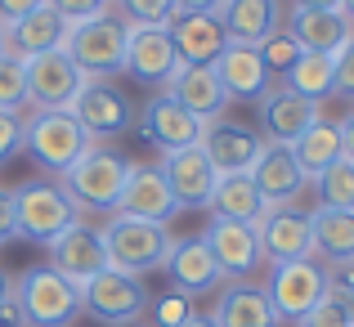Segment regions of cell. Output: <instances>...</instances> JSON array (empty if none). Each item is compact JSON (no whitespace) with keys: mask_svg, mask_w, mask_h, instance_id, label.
Wrapping results in <instances>:
<instances>
[{"mask_svg":"<svg viewBox=\"0 0 354 327\" xmlns=\"http://www.w3.org/2000/svg\"><path fill=\"white\" fill-rule=\"evenodd\" d=\"M104 247H108V269L130 274V278H144V274H153V269L166 265L175 238H171L166 224L113 216V220L104 224Z\"/></svg>","mask_w":354,"mask_h":327,"instance_id":"obj_1","label":"cell"},{"mask_svg":"<svg viewBox=\"0 0 354 327\" xmlns=\"http://www.w3.org/2000/svg\"><path fill=\"white\" fill-rule=\"evenodd\" d=\"M126 175H130V162L117 153V148L90 144L86 153L63 171V193H68L77 207L117 211V198H121V189H126Z\"/></svg>","mask_w":354,"mask_h":327,"instance_id":"obj_2","label":"cell"},{"mask_svg":"<svg viewBox=\"0 0 354 327\" xmlns=\"http://www.w3.org/2000/svg\"><path fill=\"white\" fill-rule=\"evenodd\" d=\"M14 301L23 310L27 327H68L81 310V287H72L63 274H54L50 265H36L27 274H18Z\"/></svg>","mask_w":354,"mask_h":327,"instance_id":"obj_3","label":"cell"},{"mask_svg":"<svg viewBox=\"0 0 354 327\" xmlns=\"http://www.w3.org/2000/svg\"><path fill=\"white\" fill-rule=\"evenodd\" d=\"M63 50L86 72V81H104L108 72H126V18L95 14L86 23H72Z\"/></svg>","mask_w":354,"mask_h":327,"instance_id":"obj_4","label":"cell"},{"mask_svg":"<svg viewBox=\"0 0 354 327\" xmlns=\"http://www.w3.org/2000/svg\"><path fill=\"white\" fill-rule=\"evenodd\" d=\"M95 139L81 130V121L72 112H32V121L23 126V148L45 166V171L63 175Z\"/></svg>","mask_w":354,"mask_h":327,"instance_id":"obj_5","label":"cell"},{"mask_svg":"<svg viewBox=\"0 0 354 327\" xmlns=\"http://www.w3.org/2000/svg\"><path fill=\"white\" fill-rule=\"evenodd\" d=\"M328 292H332L328 269H323L314 256L310 260H292V265H274V278H269V287H265L278 323H301Z\"/></svg>","mask_w":354,"mask_h":327,"instance_id":"obj_6","label":"cell"},{"mask_svg":"<svg viewBox=\"0 0 354 327\" xmlns=\"http://www.w3.org/2000/svg\"><path fill=\"white\" fill-rule=\"evenodd\" d=\"M18 211V238L27 242H54L68 224H77V202L63 193V184H23L14 189Z\"/></svg>","mask_w":354,"mask_h":327,"instance_id":"obj_7","label":"cell"},{"mask_svg":"<svg viewBox=\"0 0 354 327\" xmlns=\"http://www.w3.org/2000/svg\"><path fill=\"white\" fill-rule=\"evenodd\" d=\"M81 90H86V72L72 63L68 50L27 59V104L36 112H68Z\"/></svg>","mask_w":354,"mask_h":327,"instance_id":"obj_8","label":"cell"},{"mask_svg":"<svg viewBox=\"0 0 354 327\" xmlns=\"http://www.w3.org/2000/svg\"><path fill=\"white\" fill-rule=\"evenodd\" d=\"M81 310L95 314V319L113 323V327H126L135 319H144L148 310V287L130 274H117V269H104L95 274L86 287H81Z\"/></svg>","mask_w":354,"mask_h":327,"instance_id":"obj_9","label":"cell"},{"mask_svg":"<svg viewBox=\"0 0 354 327\" xmlns=\"http://www.w3.org/2000/svg\"><path fill=\"white\" fill-rule=\"evenodd\" d=\"M45 247H50V269H54V274H63L72 287H86L95 274H104V269H108L104 233L90 229L86 220L68 224V229H63L54 242H45Z\"/></svg>","mask_w":354,"mask_h":327,"instance_id":"obj_10","label":"cell"},{"mask_svg":"<svg viewBox=\"0 0 354 327\" xmlns=\"http://www.w3.org/2000/svg\"><path fill=\"white\" fill-rule=\"evenodd\" d=\"M175 211H180V202H175V193H171V184H166L162 166H135V162H130L126 189H121L113 216L148 220V224H171Z\"/></svg>","mask_w":354,"mask_h":327,"instance_id":"obj_11","label":"cell"},{"mask_svg":"<svg viewBox=\"0 0 354 327\" xmlns=\"http://www.w3.org/2000/svg\"><path fill=\"white\" fill-rule=\"evenodd\" d=\"M256 238H260V256H265L269 265H292V260L314 256L310 211H296V207L265 211V220L256 224Z\"/></svg>","mask_w":354,"mask_h":327,"instance_id":"obj_12","label":"cell"},{"mask_svg":"<svg viewBox=\"0 0 354 327\" xmlns=\"http://www.w3.org/2000/svg\"><path fill=\"white\" fill-rule=\"evenodd\" d=\"M68 112L81 121V130H86L95 144L99 139H113V135H126V130L135 126L130 99L121 95L117 86H108V81H86V90L77 95V104H72Z\"/></svg>","mask_w":354,"mask_h":327,"instance_id":"obj_13","label":"cell"},{"mask_svg":"<svg viewBox=\"0 0 354 327\" xmlns=\"http://www.w3.org/2000/svg\"><path fill=\"white\" fill-rule=\"evenodd\" d=\"M126 72L144 86H171L180 72V54L166 27H130L126 23Z\"/></svg>","mask_w":354,"mask_h":327,"instance_id":"obj_14","label":"cell"},{"mask_svg":"<svg viewBox=\"0 0 354 327\" xmlns=\"http://www.w3.org/2000/svg\"><path fill=\"white\" fill-rule=\"evenodd\" d=\"M247 175H251V184H256V193L265 198L269 211L292 207V202L301 198V189L310 184L301 175V166H296V157H292V148H287V144H265Z\"/></svg>","mask_w":354,"mask_h":327,"instance_id":"obj_15","label":"cell"},{"mask_svg":"<svg viewBox=\"0 0 354 327\" xmlns=\"http://www.w3.org/2000/svg\"><path fill=\"white\" fill-rule=\"evenodd\" d=\"M175 41V54H180V68H211L220 54L229 50V32L220 27L216 14H175L166 23Z\"/></svg>","mask_w":354,"mask_h":327,"instance_id":"obj_16","label":"cell"},{"mask_svg":"<svg viewBox=\"0 0 354 327\" xmlns=\"http://www.w3.org/2000/svg\"><path fill=\"white\" fill-rule=\"evenodd\" d=\"M216 256L220 274L225 278H251L265 256H260V238H256V224H238V220H211V229L202 233Z\"/></svg>","mask_w":354,"mask_h":327,"instance_id":"obj_17","label":"cell"},{"mask_svg":"<svg viewBox=\"0 0 354 327\" xmlns=\"http://www.w3.org/2000/svg\"><path fill=\"white\" fill-rule=\"evenodd\" d=\"M162 175H166V184H171L180 211L184 207H207L211 193H216V180H220L216 166H211V157L202 153V144L180 148V153H166L162 157Z\"/></svg>","mask_w":354,"mask_h":327,"instance_id":"obj_18","label":"cell"},{"mask_svg":"<svg viewBox=\"0 0 354 327\" xmlns=\"http://www.w3.org/2000/svg\"><path fill=\"white\" fill-rule=\"evenodd\" d=\"M144 135L153 139L162 153H180V148H193L202 144L207 135V121H198L189 108H180L171 95H157L153 104H144V117H139Z\"/></svg>","mask_w":354,"mask_h":327,"instance_id":"obj_19","label":"cell"},{"mask_svg":"<svg viewBox=\"0 0 354 327\" xmlns=\"http://www.w3.org/2000/svg\"><path fill=\"white\" fill-rule=\"evenodd\" d=\"M260 148H265V139L256 135L251 126H238V121H211L207 135H202V153L211 157V166H216V175H247L251 162L260 157Z\"/></svg>","mask_w":354,"mask_h":327,"instance_id":"obj_20","label":"cell"},{"mask_svg":"<svg viewBox=\"0 0 354 327\" xmlns=\"http://www.w3.org/2000/svg\"><path fill=\"white\" fill-rule=\"evenodd\" d=\"M166 274H171V287L184 296H202V292H216L220 283H225V274H220L216 256H211L207 238H175L171 256H166Z\"/></svg>","mask_w":354,"mask_h":327,"instance_id":"obj_21","label":"cell"},{"mask_svg":"<svg viewBox=\"0 0 354 327\" xmlns=\"http://www.w3.org/2000/svg\"><path fill=\"white\" fill-rule=\"evenodd\" d=\"M68 32H72L68 18L54 14L50 5H41V9H32L27 18H18V23L5 27V50L18 54V59L27 63V59H36V54L63 50V45H68Z\"/></svg>","mask_w":354,"mask_h":327,"instance_id":"obj_22","label":"cell"},{"mask_svg":"<svg viewBox=\"0 0 354 327\" xmlns=\"http://www.w3.org/2000/svg\"><path fill=\"white\" fill-rule=\"evenodd\" d=\"M287 32L296 36V45L305 54H328V59L354 41V23L341 9H292Z\"/></svg>","mask_w":354,"mask_h":327,"instance_id":"obj_23","label":"cell"},{"mask_svg":"<svg viewBox=\"0 0 354 327\" xmlns=\"http://www.w3.org/2000/svg\"><path fill=\"white\" fill-rule=\"evenodd\" d=\"M314 121H319V104L301 99L296 90H287V86L269 90V95L260 99V126H265L269 144H296Z\"/></svg>","mask_w":354,"mask_h":327,"instance_id":"obj_24","label":"cell"},{"mask_svg":"<svg viewBox=\"0 0 354 327\" xmlns=\"http://www.w3.org/2000/svg\"><path fill=\"white\" fill-rule=\"evenodd\" d=\"M166 95L180 108H189L198 121H207V126L220 121L225 108H229V95H225V86H220L216 68H180L171 77V86H166Z\"/></svg>","mask_w":354,"mask_h":327,"instance_id":"obj_25","label":"cell"},{"mask_svg":"<svg viewBox=\"0 0 354 327\" xmlns=\"http://www.w3.org/2000/svg\"><path fill=\"white\" fill-rule=\"evenodd\" d=\"M211 68H216V77H220V86H225L229 99H265L269 81H274L256 45H229Z\"/></svg>","mask_w":354,"mask_h":327,"instance_id":"obj_26","label":"cell"},{"mask_svg":"<svg viewBox=\"0 0 354 327\" xmlns=\"http://www.w3.org/2000/svg\"><path fill=\"white\" fill-rule=\"evenodd\" d=\"M216 18L229 32V45H260L278 32V0H220Z\"/></svg>","mask_w":354,"mask_h":327,"instance_id":"obj_27","label":"cell"},{"mask_svg":"<svg viewBox=\"0 0 354 327\" xmlns=\"http://www.w3.org/2000/svg\"><path fill=\"white\" fill-rule=\"evenodd\" d=\"M211 323L216 327H278V314H274V305H269L265 287L238 283V287H225V292H220V305H216V314H211Z\"/></svg>","mask_w":354,"mask_h":327,"instance_id":"obj_28","label":"cell"},{"mask_svg":"<svg viewBox=\"0 0 354 327\" xmlns=\"http://www.w3.org/2000/svg\"><path fill=\"white\" fill-rule=\"evenodd\" d=\"M207 207L216 211V220H238V224H260L269 211L256 184H251V175H220Z\"/></svg>","mask_w":354,"mask_h":327,"instance_id":"obj_29","label":"cell"},{"mask_svg":"<svg viewBox=\"0 0 354 327\" xmlns=\"http://www.w3.org/2000/svg\"><path fill=\"white\" fill-rule=\"evenodd\" d=\"M310 229H314V260H354V211H332V207H314L310 211Z\"/></svg>","mask_w":354,"mask_h":327,"instance_id":"obj_30","label":"cell"},{"mask_svg":"<svg viewBox=\"0 0 354 327\" xmlns=\"http://www.w3.org/2000/svg\"><path fill=\"white\" fill-rule=\"evenodd\" d=\"M287 148H292V157H296V166H301L305 180H319L332 162H341V130H337V121L319 117L296 144H287Z\"/></svg>","mask_w":354,"mask_h":327,"instance_id":"obj_31","label":"cell"},{"mask_svg":"<svg viewBox=\"0 0 354 327\" xmlns=\"http://www.w3.org/2000/svg\"><path fill=\"white\" fill-rule=\"evenodd\" d=\"M332 72H337V63L328 54H301L292 63V72L283 77V86L296 90L301 99H310V104H323L332 95Z\"/></svg>","mask_w":354,"mask_h":327,"instance_id":"obj_32","label":"cell"},{"mask_svg":"<svg viewBox=\"0 0 354 327\" xmlns=\"http://www.w3.org/2000/svg\"><path fill=\"white\" fill-rule=\"evenodd\" d=\"M319 207H332V211H354V162H332L328 171L319 175Z\"/></svg>","mask_w":354,"mask_h":327,"instance_id":"obj_33","label":"cell"},{"mask_svg":"<svg viewBox=\"0 0 354 327\" xmlns=\"http://www.w3.org/2000/svg\"><path fill=\"white\" fill-rule=\"evenodd\" d=\"M0 108H27V63L9 50H0Z\"/></svg>","mask_w":354,"mask_h":327,"instance_id":"obj_34","label":"cell"},{"mask_svg":"<svg viewBox=\"0 0 354 327\" xmlns=\"http://www.w3.org/2000/svg\"><path fill=\"white\" fill-rule=\"evenodd\" d=\"M256 50H260V59H265L269 77H274V72H283V77H287V72H292V63H296V59L305 54L301 45H296V36L287 32V27H278V32H269L265 41L256 45Z\"/></svg>","mask_w":354,"mask_h":327,"instance_id":"obj_35","label":"cell"},{"mask_svg":"<svg viewBox=\"0 0 354 327\" xmlns=\"http://www.w3.org/2000/svg\"><path fill=\"white\" fill-rule=\"evenodd\" d=\"M117 5H121V14H126L130 27H166L180 14L175 0H117Z\"/></svg>","mask_w":354,"mask_h":327,"instance_id":"obj_36","label":"cell"},{"mask_svg":"<svg viewBox=\"0 0 354 327\" xmlns=\"http://www.w3.org/2000/svg\"><path fill=\"white\" fill-rule=\"evenodd\" d=\"M148 314H153V319H148L153 327H184L198 310H193V296H184V292H175V287H171L166 296L148 301Z\"/></svg>","mask_w":354,"mask_h":327,"instance_id":"obj_37","label":"cell"},{"mask_svg":"<svg viewBox=\"0 0 354 327\" xmlns=\"http://www.w3.org/2000/svg\"><path fill=\"white\" fill-rule=\"evenodd\" d=\"M301 327H354V314H350V305H346V296H341V292H328L301 319Z\"/></svg>","mask_w":354,"mask_h":327,"instance_id":"obj_38","label":"cell"},{"mask_svg":"<svg viewBox=\"0 0 354 327\" xmlns=\"http://www.w3.org/2000/svg\"><path fill=\"white\" fill-rule=\"evenodd\" d=\"M23 126H27V121L18 117V112L0 108V166L14 162V157L23 153Z\"/></svg>","mask_w":354,"mask_h":327,"instance_id":"obj_39","label":"cell"},{"mask_svg":"<svg viewBox=\"0 0 354 327\" xmlns=\"http://www.w3.org/2000/svg\"><path fill=\"white\" fill-rule=\"evenodd\" d=\"M45 5H50L54 14H63L68 23H86V18H95V14H108L113 0H45Z\"/></svg>","mask_w":354,"mask_h":327,"instance_id":"obj_40","label":"cell"},{"mask_svg":"<svg viewBox=\"0 0 354 327\" xmlns=\"http://www.w3.org/2000/svg\"><path fill=\"white\" fill-rule=\"evenodd\" d=\"M332 63H337V72H332V95L354 99V41L341 54H332Z\"/></svg>","mask_w":354,"mask_h":327,"instance_id":"obj_41","label":"cell"},{"mask_svg":"<svg viewBox=\"0 0 354 327\" xmlns=\"http://www.w3.org/2000/svg\"><path fill=\"white\" fill-rule=\"evenodd\" d=\"M18 238V211H14V193L9 189H0V247L5 242H14Z\"/></svg>","mask_w":354,"mask_h":327,"instance_id":"obj_42","label":"cell"},{"mask_svg":"<svg viewBox=\"0 0 354 327\" xmlns=\"http://www.w3.org/2000/svg\"><path fill=\"white\" fill-rule=\"evenodd\" d=\"M45 0H0V23H18V18H27L32 9H41Z\"/></svg>","mask_w":354,"mask_h":327,"instance_id":"obj_43","label":"cell"},{"mask_svg":"<svg viewBox=\"0 0 354 327\" xmlns=\"http://www.w3.org/2000/svg\"><path fill=\"white\" fill-rule=\"evenodd\" d=\"M337 130H341V157H346V162H354V112L341 121Z\"/></svg>","mask_w":354,"mask_h":327,"instance_id":"obj_44","label":"cell"},{"mask_svg":"<svg viewBox=\"0 0 354 327\" xmlns=\"http://www.w3.org/2000/svg\"><path fill=\"white\" fill-rule=\"evenodd\" d=\"M180 5V14H216L220 0H175Z\"/></svg>","mask_w":354,"mask_h":327,"instance_id":"obj_45","label":"cell"},{"mask_svg":"<svg viewBox=\"0 0 354 327\" xmlns=\"http://www.w3.org/2000/svg\"><path fill=\"white\" fill-rule=\"evenodd\" d=\"M292 9H341V0H292Z\"/></svg>","mask_w":354,"mask_h":327,"instance_id":"obj_46","label":"cell"},{"mask_svg":"<svg viewBox=\"0 0 354 327\" xmlns=\"http://www.w3.org/2000/svg\"><path fill=\"white\" fill-rule=\"evenodd\" d=\"M9 296H14V283H9V278H5V274H0V305H5V301H9Z\"/></svg>","mask_w":354,"mask_h":327,"instance_id":"obj_47","label":"cell"},{"mask_svg":"<svg viewBox=\"0 0 354 327\" xmlns=\"http://www.w3.org/2000/svg\"><path fill=\"white\" fill-rule=\"evenodd\" d=\"M184 327H216V323H211V319H202V314H193V319L184 323Z\"/></svg>","mask_w":354,"mask_h":327,"instance_id":"obj_48","label":"cell"},{"mask_svg":"<svg viewBox=\"0 0 354 327\" xmlns=\"http://www.w3.org/2000/svg\"><path fill=\"white\" fill-rule=\"evenodd\" d=\"M341 14H346L350 23H354V0H341Z\"/></svg>","mask_w":354,"mask_h":327,"instance_id":"obj_49","label":"cell"},{"mask_svg":"<svg viewBox=\"0 0 354 327\" xmlns=\"http://www.w3.org/2000/svg\"><path fill=\"white\" fill-rule=\"evenodd\" d=\"M346 305H350V314H354V292H346Z\"/></svg>","mask_w":354,"mask_h":327,"instance_id":"obj_50","label":"cell"},{"mask_svg":"<svg viewBox=\"0 0 354 327\" xmlns=\"http://www.w3.org/2000/svg\"><path fill=\"white\" fill-rule=\"evenodd\" d=\"M0 50H5V23H0Z\"/></svg>","mask_w":354,"mask_h":327,"instance_id":"obj_51","label":"cell"},{"mask_svg":"<svg viewBox=\"0 0 354 327\" xmlns=\"http://www.w3.org/2000/svg\"><path fill=\"white\" fill-rule=\"evenodd\" d=\"M126 327H153V323H126Z\"/></svg>","mask_w":354,"mask_h":327,"instance_id":"obj_52","label":"cell"}]
</instances>
